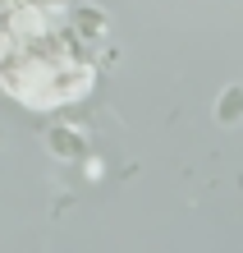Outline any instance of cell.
Returning <instances> with one entry per match:
<instances>
[{
    "instance_id": "6da1fadb",
    "label": "cell",
    "mask_w": 243,
    "mask_h": 253,
    "mask_svg": "<svg viewBox=\"0 0 243 253\" xmlns=\"http://www.w3.org/2000/svg\"><path fill=\"white\" fill-rule=\"evenodd\" d=\"M239 92H230V97H225V106H220V115H225V120H234V115H239Z\"/></svg>"
}]
</instances>
